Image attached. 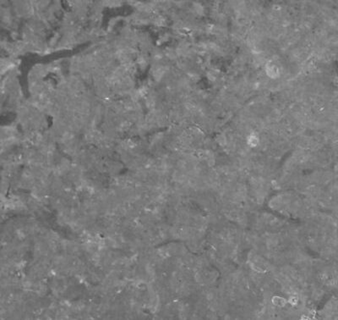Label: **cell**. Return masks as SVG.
I'll use <instances>...</instances> for the list:
<instances>
[{
    "instance_id": "obj_1",
    "label": "cell",
    "mask_w": 338,
    "mask_h": 320,
    "mask_svg": "<svg viewBox=\"0 0 338 320\" xmlns=\"http://www.w3.org/2000/svg\"><path fill=\"white\" fill-rule=\"evenodd\" d=\"M266 75L272 79H277L280 76V70L273 64H267L266 65Z\"/></svg>"
},
{
    "instance_id": "obj_2",
    "label": "cell",
    "mask_w": 338,
    "mask_h": 320,
    "mask_svg": "<svg viewBox=\"0 0 338 320\" xmlns=\"http://www.w3.org/2000/svg\"><path fill=\"white\" fill-rule=\"evenodd\" d=\"M271 302H272V305H274L276 308H284L287 306V304H288L287 298L281 296H273L271 299Z\"/></svg>"
},
{
    "instance_id": "obj_3",
    "label": "cell",
    "mask_w": 338,
    "mask_h": 320,
    "mask_svg": "<svg viewBox=\"0 0 338 320\" xmlns=\"http://www.w3.org/2000/svg\"><path fill=\"white\" fill-rule=\"evenodd\" d=\"M247 144L250 148H256L260 144V138L254 133H251L247 137Z\"/></svg>"
},
{
    "instance_id": "obj_4",
    "label": "cell",
    "mask_w": 338,
    "mask_h": 320,
    "mask_svg": "<svg viewBox=\"0 0 338 320\" xmlns=\"http://www.w3.org/2000/svg\"><path fill=\"white\" fill-rule=\"evenodd\" d=\"M299 296L296 295V294H292L291 296H289V297L287 298V302L288 304L292 306V307H296L299 304Z\"/></svg>"
}]
</instances>
